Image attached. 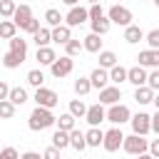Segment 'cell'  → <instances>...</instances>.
<instances>
[{"instance_id":"cell-1","label":"cell","mask_w":159,"mask_h":159,"mask_svg":"<svg viewBox=\"0 0 159 159\" xmlns=\"http://www.w3.org/2000/svg\"><path fill=\"white\" fill-rule=\"evenodd\" d=\"M55 124V114L52 109H45V107H35L30 112V119H27V127L32 132H42V129H50Z\"/></svg>"},{"instance_id":"cell-2","label":"cell","mask_w":159,"mask_h":159,"mask_svg":"<svg viewBox=\"0 0 159 159\" xmlns=\"http://www.w3.org/2000/svg\"><path fill=\"white\" fill-rule=\"evenodd\" d=\"M129 117H132V112H129V107H127V104H122V102L109 104V109H104V119H107V122H112L114 127H122L124 122H129Z\"/></svg>"},{"instance_id":"cell-3","label":"cell","mask_w":159,"mask_h":159,"mask_svg":"<svg viewBox=\"0 0 159 159\" xmlns=\"http://www.w3.org/2000/svg\"><path fill=\"white\" fill-rule=\"evenodd\" d=\"M107 20L114 22V25H119V27H127V25H132V10L117 2V5H112L107 10Z\"/></svg>"},{"instance_id":"cell-4","label":"cell","mask_w":159,"mask_h":159,"mask_svg":"<svg viewBox=\"0 0 159 159\" xmlns=\"http://www.w3.org/2000/svg\"><path fill=\"white\" fill-rule=\"evenodd\" d=\"M147 144H149V139H147V137H139V134H129V137L122 139V149H124L127 154H132V157L144 154V152H147Z\"/></svg>"},{"instance_id":"cell-5","label":"cell","mask_w":159,"mask_h":159,"mask_svg":"<svg viewBox=\"0 0 159 159\" xmlns=\"http://www.w3.org/2000/svg\"><path fill=\"white\" fill-rule=\"evenodd\" d=\"M32 99H35V104H37V107H45V109H52V107H57V104H60L57 92H55V89H47V87H37Z\"/></svg>"},{"instance_id":"cell-6","label":"cell","mask_w":159,"mask_h":159,"mask_svg":"<svg viewBox=\"0 0 159 159\" xmlns=\"http://www.w3.org/2000/svg\"><path fill=\"white\" fill-rule=\"evenodd\" d=\"M75 70V60L72 57H67V55H62V57H57L52 65H50V72H52V77H57V80H62V77H67L70 72Z\"/></svg>"},{"instance_id":"cell-7","label":"cell","mask_w":159,"mask_h":159,"mask_svg":"<svg viewBox=\"0 0 159 159\" xmlns=\"http://www.w3.org/2000/svg\"><path fill=\"white\" fill-rule=\"evenodd\" d=\"M65 20V25L72 30V27H80L82 22H87L89 17H87V7H82V5H75V7H70V12L62 17Z\"/></svg>"},{"instance_id":"cell-8","label":"cell","mask_w":159,"mask_h":159,"mask_svg":"<svg viewBox=\"0 0 159 159\" xmlns=\"http://www.w3.org/2000/svg\"><path fill=\"white\" fill-rule=\"evenodd\" d=\"M122 139H124V134H122L119 127H112L109 132H104V137H102V147H104V152H117V149L122 147Z\"/></svg>"},{"instance_id":"cell-9","label":"cell","mask_w":159,"mask_h":159,"mask_svg":"<svg viewBox=\"0 0 159 159\" xmlns=\"http://www.w3.org/2000/svg\"><path fill=\"white\" fill-rule=\"evenodd\" d=\"M129 124H132V134H139V137H147L149 134V114L147 112H137L129 117Z\"/></svg>"},{"instance_id":"cell-10","label":"cell","mask_w":159,"mask_h":159,"mask_svg":"<svg viewBox=\"0 0 159 159\" xmlns=\"http://www.w3.org/2000/svg\"><path fill=\"white\" fill-rule=\"evenodd\" d=\"M84 119H87V124L89 127H99L102 122H104V104H89L87 107V112H84Z\"/></svg>"},{"instance_id":"cell-11","label":"cell","mask_w":159,"mask_h":159,"mask_svg":"<svg viewBox=\"0 0 159 159\" xmlns=\"http://www.w3.org/2000/svg\"><path fill=\"white\" fill-rule=\"evenodd\" d=\"M137 60H139V67H152V70H159V50H142L139 55H137Z\"/></svg>"},{"instance_id":"cell-12","label":"cell","mask_w":159,"mask_h":159,"mask_svg":"<svg viewBox=\"0 0 159 159\" xmlns=\"http://www.w3.org/2000/svg\"><path fill=\"white\" fill-rule=\"evenodd\" d=\"M122 99V89L119 87H114V84H107L104 89H99V104H117Z\"/></svg>"},{"instance_id":"cell-13","label":"cell","mask_w":159,"mask_h":159,"mask_svg":"<svg viewBox=\"0 0 159 159\" xmlns=\"http://www.w3.org/2000/svg\"><path fill=\"white\" fill-rule=\"evenodd\" d=\"M30 17H32V7H30V5H25V2H20V5H15V12H12V17H10V20H12V25H15V27H22Z\"/></svg>"},{"instance_id":"cell-14","label":"cell","mask_w":159,"mask_h":159,"mask_svg":"<svg viewBox=\"0 0 159 159\" xmlns=\"http://www.w3.org/2000/svg\"><path fill=\"white\" fill-rule=\"evenodd\" d=\"M67 40H72V30H70L67 25H57V27H50V42L65 45Z\"/></svg>"},{"instance_id":"cell-15","label":"cell","mask_w":159,"mask_h":159,"mask_svg":"<svg viewBox=\"0 0 159 159\" xmlns=\"http://www.w3.org/2000/svg\"><path fill=\"white\" fill-rule=\"evenodd\" d=\"M127 82H132L134 87H144V84H147V70L139 67V65L129 67V70H127Z\"/></svg>"},{"instance_id":"cell-16","label":"cell","mask_w":159,"mask_h":159,"mask_svg":"<svg viewBox=\"0 0 159 159\" xmlns=\"http://www.w3.org/2000/svg\"><path fill=\"white\" fill-rule=\"evenodd\" d=\"M87 80H89V87H92V89H104V87L109 84V77H107V70H102V67H97V70H92V75H89Z\"/></svg>"},{"instance_id":"cell-17","label":"cell","mask_w":159,"mask_h":159,"mask_svg":"<svg viewBox=\"0 0 159 159\" xmlns=\"http://www.w3.org/2000/svg\"><path fill=\"white\" fill-rule=\"evenodd\" d=\"M35 60H37V65H52L55 60H57V52L47 45V47H37V52H35Z\"/></svg>"},{"instance_id":"cell-18","label":"cell","mask_w":159,"mask_h":159,"mask_svg":"<svg viewBox=\"0 0 159 159\" xmlns=\"http://www.w3.org/2000/svg\"><path fill=\"white\" fill-rule=\"evenodd\" d=\"M7 102H10L12 107H22V104L27 102V89H25V87H10Z\"/></svg>"},{"instance_id":"cell-19","label":"cell","mask_w":159,"mask_h":159,"mask_svg":"<svg viewBox=\"0 0 159 159\" xmlns=\"http://www.w3.org/2000/svg\"><path fill=\"white\" fill-rule=\"evenodd\" d=\"M142 40H144V30H142L139 25H127V27H124V42L137 45V42H142Z\"/></svg>"},{"instance_id":"cell-20","label":"cell","mask_w":159,"mask_h":159,"mask_svg":"<svg viewBox=\"0 0 159 159\" xmlns=\"http://www.w3.org/2000/svg\"><path fill=\"white\" fill-rule=\"evenodd\" d=\"M107 77H109V82H114V87H119L122 82H127V67H122V65L117 62L114 67L107 70Z\"/></svg>"},{"instance_id":"cell-21","label":"cell","mask_w":159,"mask_h":159,"mask_svg":"<svg viewBox=\"0 0 159 159\" xmlns=\"http://www.w3.org/2000/svg\"><path fill=\"white\" fill-rule=\"evenodd\" d=\"M102 137H104V132L99 127H89L84 132V144L87 147H102Z\"/></svg>"},{"instance_id":"cell-22","label":"cell","mask_w":159,"mask_h":159,"mask_svg":"<svg viewBox=\"0 0 159 159\" xmlns=\"http://www.w3.org/2000/svg\"><path fill=\"white\" fill-rule=\"evenodd\" d=\"M89 25H92V32L94 35H107L109 32V27H112V22L107 20V15H102V17H97V20H89Z\"/></svg>"},{"instance_id":"cell-23","label":"cell","mask_w":159,"mask_h":159,"mask_svg":"<svg viewBox=\"0 0 159 159\" xmlns=\"http://www.w3.org/2000/svg\"><path fill=\"white\" fill-rule=\"evenodd\" d=\"M82 50H87V52H99V50H102V37L94 35V32H89V35L82 40Z\"/></svg>"},{"instance_id":"cell-24","label":"cell","mask_w":159,"mask_h":159,"mask_svg":"<svg viewBox=\"0 0 159 159\" xmlns=\"http://www.w3.org/2000/svg\"><path fill=\"white\" fill-rule=\"evenodd\" d=\"M134 99H137V104H139V107H144V104H152V99H154V92H152L149 87H137V89H134Z\"/></svg>"},{"instance_id":"cell-25","label":"cell","mask_w":159,"mask_h":159,"mask_svg":"<svg viewBox=\"0 0 159 159\" xmlns=\"http://www.w3.org/2000/svg\"><path fill=\"white\" fill-rule=\"evenodd\" d=\"M67 134H70V147H72V149H77V152H84V149H87V144H84V132L72 129V132H67Z\"/></svg>"},{"instance_id":"cell-26","label":"cell","mask_w":159,"mask_h":159,"mask_svg":"<svg viewBox=\"0 0 159 159\" xmlns=\"http://www.w3.org/2000/svg\"><path fill=\"white\" fill-rule=\"evenodd\" d=\"M97 55H99V67H102V70H109V67L117 65V55H114L112 50H99Z\"/></svg>"},{"instance_id":"cell-27","label":"cell","mask_w":159,"mask_h":159,"mask_svg":"<svg viewBox=\"0 0 159 159\" xmlns=\"http://www.w3.org/2000/svg\"><path fill=\"white\" fill-rule=\"evenodd\" d=\"M55 124H57V129H62V132H72V129H75V117H72L70 112H65V114L55 117Z\"/></svg>"},{"instance_id":"cell-28","label":"cell","mask_w":159,"mask_h":159,"mask_svg":"<svg viewBox=\"0 0 159 159\" xmlns=\"http://www.w3.org/2000/svg\"><path fill=\"white\" fill-rule=\"evenodd\" d=\"M50 147H55V149H60V152L67 149V147H70V134L62 132V129H57V132L52 134V144H50Z\"/></svg>"},{"instance_id":"cell-29","label":"cell","mask_w":159,"mask_h":159,"mask_svg":"<svg viewBox=\"0 0 159 159\" xmlns=\"http://www.w3.org/2000/svg\"><path fill=\"white\" fill-rule=\"evenodd\" d=\"M17 35V27L12 25V20H0V40H12Z\"/></svg>"},{"instance_id":"cell-30","label":"cell","mask_w":159,"mask_h":159,"mask_svg":"<svg viewBox=\"0 0 159 159\" xmlns=\"http://www.w3.org/2000/svg\"><path fill=\"white\" fill-rule=\"evenodd\" d=\"M45 22H47V27H57V25H62V12L55 10V7H47V10H45Z\"/></svg>"},{"instance_id":"cell-31","label":"cell","mask_w":159,"mask_h":159,"mask_svg":"<svg viewBox=\"0 0 159 159\" xmlns=\"http://www.w3.org/2000/svg\"><path fill=\"white\" fill-rule=\"evenodd\" d=\"M22 62H25V57H22V55H17V52H5V57H2V65H5L7 70L20 67Z\"/></svg>"},{"instance_id":"cell-32","label":"cell","mask_w":159,"mask_h":159,"mask_svg":"<svg viewBox=\"0 0 159 159\" xmlns=\"http://www.w3.org/2000/svg\"><path fill=\"white\" fill-rule=\"evenodd\" d=\"M67 112H70L75 119H82V117H84V112H87V104H84L82 99H72V102H70V107H67Z\"/></svg>"},{"instance_id":"cell-33","label":"cell","mask_w":159,"mask_h":159,"mask_svg":"<svg viewBox=\"0 0 159 159\" xmlns=\"http://www.w3.org/2000/svg\"><path fill=\"white\" fill-rule=\"evenodd\" d=\"M10 52H17V55H22V57H27V40H22V37H12L10 40Z\"/></svg>"},{"instance_id":"cell-34","label":"cell","mask_w":159,"mask_h":159,"mask_svg":"<svg viewBox=\"0 0 159 159\" xmlns=\"http://www.w3.org/2000/svg\"><path fill=\"white\" fill-rule=\"evenodd\" d=\"M27 84L35 87V89L42 87V84H45V72H42V70H30V72H27Z\"/></svg>"},{"instance_id":"cell-35","label":"cell","mask_w":159,"mask_h":159,"mask_svg":"<svg viewBox=\"0 0 159 159\" xmlns=\"http://www.w3.org/2000/svg\"><path fill=\"white\" fill-rule=\"evenodd\" d=\"M32 40H35L37 47H47V45H50V27H40V30L32 35Z\"/></svg>"},{"instance_id":"cell-36","label":"cell","mask_w":159,"mask_h":159,"mask_svg":"<svg viewBox=\"0 0 159 159\" xmlns=\"http://www.w3.org/2000/svg\"><path fill=\"white\" fill-rule=\"evenodd\" d=\"M80 52H82V40H75V37H72V40L65 42V55H67V57H75V55H80Z\"/></svg>"},{"instance_id":"cell-37","label":"cell","mask_w":159,"mask_h":159,"mask_svg":"<svg viewBox=\"0 0 159 159\" xmlns=\"http://www.w3.org/2000/svg\"><path fill=\"white\" fill-rule=\"evenodd\" d=\"M89 89H92V87H89V80H87V77H77V80H75V94H77V97L89 94Z\"/></svg>"},{"instance_id":"cell-38","label":"cell","mask_w":159,"mask_h":159,"mask_svg":"<svg viewBox=\"0 0 159 159\" xmlns=\"http://www.w3.org/2000/svg\"><path fill=\"white\" fill-rule=\"evenodd\" d=\"M15 5H17V2H12V0H0V17L10 20L12 12H15Z\"/></svg>"},{"instance_id":"cell-39","label":"cell","mask_w":159,"mask_h":159,"mask_svg":"<svg viewBox=\"0 0 159 159\" xmlns=\"http://www.w3.org/2000/svg\"><path fill=\"white\" fill-rule=\"evenodd\" d=\"M144 87H149L152 92H157V89H159V70L147 72V84H144Z\"/></svg>"},{"instance_id":"cell-40","label":"cell","mask_w":159,"mask_h":159,"mask_svg":"<svg viewBox=\"0 0 159 159\" xmlns=\"http://www.w3.org/2000/svg\"><path fill=\"white\" fill-rule=\"evenodd\" d=\"M12 117H15V107L7 99H2L0 102V119H12Z\"/></svg>"},{"instance_id":"cell-41","label":"cell","mask_w":159,"mask_h":159,"mask_svg":"<svg viewBox=\"0 0 159 159\" xmlns=\"http://www.w3.org/2000/svg\"><path fill=\"white\" fill-rule=\"evenodd\" d=\"M144 40L149 42V50H159V30H149L144 35Z\"/></svg>"},{"instance_id":"cell-42","label":"cell","mask_w":159,"mask_h":159,"mask_svg":"<svg viewBox=\"0 0 159 159\" xmlns=\"http://www.w3.org/2000/svg\"><path fill=\"white\" fill-rule=\"evenodd\" d=\"M102 15H104V10H102L99 2H94V5L87 7V17H89V20H97V17H102Z\"/></svg>"},{"instance_id":"cell-43","label":"cell","mask_w":159,"mask_h":159,"mask_svg":"<svg viewBox=\"0 0 159 159\" xmlns=\"http://www.w3.org/2000/svg\"><path fill=\"white\" fill-rule=\"evenodd\" d=\"M20 30H25V32H30V35H35V32L40 30V20H37V17H30V20H27V22H25V25H22Z\"/></svg>"},{"instance_id":"cell-44","label":"cell","mask_w":159,"mask_h":159,"mask_svg":"<svg viewBox=\"0 0 159 159\" xmlns=\"http://www.w3.org/2000/svg\"><path fill=\"white\" fill-rule=\"evenodd\" d=\"M0 159H20V154L15 147H5V149H0Z\"/></svg>"},{"instance_id":"cell-45","label":"cell","mask_w":159,"mask_h":159,"mask_svg":"<svg viewBox=\"0 0 159 159\" xmlns=\"http://www.w3.org/2000/svg\"><path fill=\"white\" fill-rule=\"evenodd\" d=\"M42 159H62V157H60V149H55V147H47V149L42 152Z\"/></svg>"},{"instance_id":"cell-46","label":"cell","mask_w":159,"mask_h":159,"mask_svg":"<svg viewBox=\"0 0 159 159\" xmlns=\"http://www.w3.org/2000/svg\"><path fill=\"white\" fill-rule=\"evenodd\" d=\"M7 92H10V84L0 80V102H2V99H7Z\"/></svg>"},{"instance_id":"cell-47","label":"cell","mask_w":159,"mask_h":159,"mask_svg":"<svg viewBox=\"0 0 159 159\" xmlns=\"http://www.w3.org/2000/svg\"><path fill=\"white\" fill-rule=\"evenodd\" d=\"M20 159H42V154L40 152H22Z\"/></svg>"},{"instance_id":"cell-48","label":"cell","mask_w":159,"mask_h":159,"mask_svg":"<svg viewBox=\"0 0 159 159\" xmlns=\"http://www.w3.org/2000/svg\"><path fill=\"white\" fill-rule=\"evenodd\" d=\"M60 2H65V5H70V7H75V5L80 2V0H60Z\"/></svg>"},{"instance_id":"cell-49","label":"cell","mask_w":159,"mask_h":159,"mask_svg":"<svg viewBox=\"0 0 159 159\" xmlns=\"http://www.w3.org/2000/svg\"><path fill=\"white\" fill-rule=\"evenodd\" d=\"M134 159H154V157H149V154H147V152H144V154H137V157H134Z\"/></svg>"},{"instance_id":"cell-50","label":"cell","mask_w":159,"mask_h":159,"mask_svg":"<svg viewBox=\"0 0 159 159\" xmlns=\"http://www.w3.org/2000/svg\"><path fill=\"white\" fill-rule=\"evenodd\" d=\"M87 2H89V5H94V2H99V0H87Z\"/></svg>"},{"instance_id":"cell-51","label":"cell","mask_w":159,"mask_h":159,"mask_svg":"<svg viewBox=\"0 0 159 159\" xmlns=\"http://www.w3.org/2000/svg\"><path fill=\"white\" fill-rule=\"evenodd\" d=\"M12 2H15V0H12Z\"/></svg>"},{"instance_id":"cell-52","label":"cell","mask_w":159,"mask_h":159,"mask_svg":"<svg viewBox=\"0 0 159 159\" xmlns=\"http://www.w3.org/2000/svg\"><path fill=\"white\" fill-rule=\"evenodd\" d=\"M62 159H65V157H62Z\"/></svg>"}]
</instances>
